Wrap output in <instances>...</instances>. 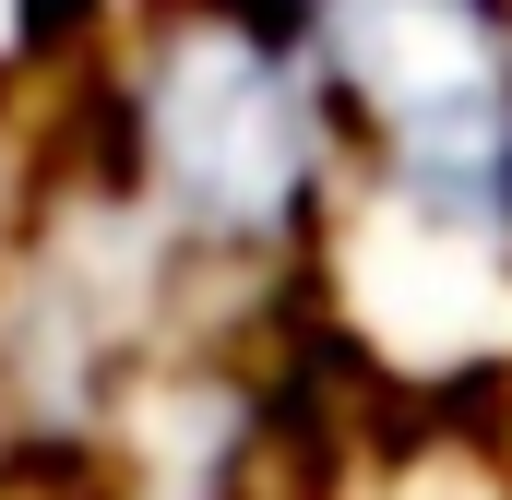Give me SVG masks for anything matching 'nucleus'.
Wrapping results in <instances>:
<instances>
[{
  "label": "nucleus",
  "instance_id": "nucleus-1",
  "mask_svg": "<svg viewBox=\"0 0 512 500\" xmlns=\"http://www.w3.org/2000/svg\"><path fill=\"white\" fill-rule=\"evenodd\" d=\"M167 262H298L334 215L346 120L298 0H167L108 48V167Z\"/></svg>",
  "mask_w": 512,
  "mask_h": 500
},
{
  "label": "nucleus",
  "instance_id": "nucleus-2",
  "mask_svg": "<svg viewBox=\"0 0 512 500\" xmlns=\"http://www.w3.org/2000/svg\"><path fill=\"white\" fill-rule=\"evenodd\" d=\"M346 155L441 250H512V0H298Z\"/></svg>",
  "mask_w": 512,
  "mask_h": 500
}]
</instances>
